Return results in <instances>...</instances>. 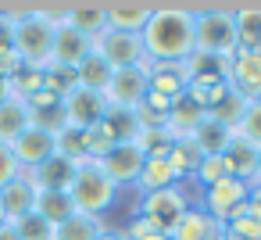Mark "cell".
Listing matches in <instances>:
<instances>
[{
	"label": "cell",
	"mask_w": 261,
	"mask_h": 240,
	"mask_svg": "<svg viewBox=\"0 0 261 240\" xmlns=\"http://www.w3.org/2000/svg\"><path fill=\"white\" fill-rule=\"evenodd\" d=\"M250 186H261V151H257V172H254V183Z\"/></svg>",
	"instance_id": "obj_45"
},
{
	"label": "cell",
	"mask_w": 261,
	"mask_h": 240,
	"mask_svg": "<svg viewBox=\"0 0 261 240\" xmlns=\"http://www.w3.org/2000/svg\"><path fill=\"white\" fill-rule=\"evenodd\" d=\"M225 83L240 101H261V51H232L229 54V68H225Z\"/></svg>",
	"instance_id": "obj_8"
},
{
	"label": "cell",
	"mask_w": 261,
	"mask_h": 240,
	"mask_svg": "<svg viewBox=\"0 0 261 240\" xmlns=\"http://www.w3.org/2000/svg\"><path fill=\"white\" fill-rule=\"evenodd\" d=\"M104 229H108V226H104V219L75 211L72 219H65V222L58 226V240H97Z\"/></svg>",
	"instance_id": "obj_28"
},
{
	"label": "cell",
	"mask_w": 261,
	"mask_h": 240,
	"mask_svg": "<svg viewBox=\"0 0 261 240\" xmlns=\"http://www.w3.org/2000/svg\"><path fill=\"white\" fill-rule=\"evenodd\" d=\"M175 183H179V176L172 172L168 158H147L143 169H140L136 190H140V194H154V190H168V186H175Z\"/></svg>",
	"instance_id": "obj_24"
},
{
	"label": "cell",
	"mask_w": 261,
	"mask_h": 240,
	"mask_svg": "<svg viewBox=\"0 0 261 240\" xmlns=\"http://www.w3.org/2000/svg\"><path fill=\"white\" fill-rule=\"evenodd\" d=\"M65 26H72L83 36L97 40L108 29V4H68V22Z\"/></svg>",
	"instance_id": "obj_23"
},
{
	"label": "cell",
	"mask_w": 261,
	"mask_h": 240,
	"mask_svg": "<svg viewBox=\"0 0 261 240\" xmlns=\"http://www.w3.org/2000/svg\"><path fill=\"white\" fill-rule=\"evenodd\" d=\"M232 136H236V133H232L225 122L211 118V115H204V118L197 122V129L190 133V140H193V147L200 151V158L225 154V151H229V143H232Z\"/></svg>",
	"instance_id": "obj_17"
},
{
	"label": "cell",
	"mask_w": 261,
	"mask_h": 240,
	"mask_svg": "<svg viewBox=\"0 0 261 240\" xmlns=\"http://www.w3.org/2000/svg\"><path fill=\"white\" fill-rule=\"evenodd\" d=\"M232 26H236V47L240 51H261V8L232 11Z\"/></svg>",
	"instance_id": "obj_25"
},
{
	"label": "cell",
	"mask_w": 261,
	"mask_h": 240,
	"mask_svg": "<svg viewBox=\"0 0 261 240\" xmlns=\"http://www.w3.org/2000/svg\"><path fill=\"white\" fill-rule=\"evenodd\" d=\"M158 4H108V29L118 33H143Z\"/></svg>",
	"instance_id": "obj_21"
},
{
	"label": "cell",
	"mask_w": 261,
	"mask_h": 240,
	"mask_svg": "<svg viewBox=\"0 0 261 240\" xmlns=\"http://www.w3.org/2000/svg\"><path fill=\"white\" fill-rule=\"evenodd\" d=\"M61 111H65L68 129H83V133H86V129L100 126V122H104V115H108L111 108H108L104 93L86 90V86H75L72 93H65V97H61Z\"/></svg>",
	"instance_id": "obj_9"
},
{
	"label": "cell",
	"mask_w": 261,
	"mask_h": 240,
	"mask_svg": "<svg viewBox=\"0 0 261 240\" xmlns=\"http://www.w3.org/2000/svg\"><path fill=\"white\" fill-rule=\"evenodd\" d=\"M68 197H72L75 211L104 219V211L115 208V201H118V186L104 176L100 161L86 158V161H75V179L68 186Z\"/></svg>",
	"instance_id": "obj_2"
},
{
	"label": "cell",
	"mask_w": 261,
	"mask_h": 240,
	"mask_svg": "<svg viewBox=\"0 0 261 240\" xmlns=\"http://www.w3.org/2000/svg\"><path fill=\"white\" fill-rule=\"evenodd\" d=\"M11 90H15V97H33L36 90H43V68H22L18 76H15V83H11Z\"/></svg>",
	"instance_id": "obj_37"
},
{
	"label": "cell",
	"mask_w": 261,
	"mask_h": 240,
	"mask_svg": "<svg viewBox=\"0 0 261 240\" xmlns=\"http://www.w3.org/2000/svg\"><path fill=\"white\" fill-rule=\"evenodd\" d=\"M11 47L15 54L29 65V68H43L50 61V51H54V26L33 8L29 15H22L11 29Z\"/></svg>",
	"instance_id": "obj_4"
},
{
	"label": "cell",
	"mask_w": 261,
	"mask_h": 240,
	"mask_svg": "<svg viewBox=\"0 0 261 240\" xmlns=\"http://www.w3.org/2000/svg\"><path fill=\"white\" fill-rule=\"evenodd\" d=\"M257 151H261V147H254L250 140H243V136H232V143H229V151H225L229 176L250 186V183H254V172H257Z\"/></svg>",
	"instance_id": "obj_19"
},
{
	"label": "cell",
	"mask_w": 261,
	"mask_h": 240,
	"mask_svg": "<svg viewBox=\"0 0 261 240\" xmlns=\"http://www.w3.org/2000/svg\"><path fill=\"white\" fill-rule=\"evenodd\" d=\"M193 8L161 4L154 8L150 22L143 26L140 40L147 51V61H182L193 54Z\"/></svg>",
	"instance_id": "obj_1"
},
{
	"label": "cell",
	"mask_w": 261,
	"mask_h": 240,
	"mask_svg": "<svg viewBox=\"0 0 261 240\" xmlns=\"http://www.w3.org/2000/svg\"><path fill=\"white\" fill-rule=\"evenodd\" d=\"M190 208V194L175 183L168 190H154V194H140V204H136V215L147 219L158 233L168 236V229L175 226V219Z\"/></svg>",
	"instance_id": "obj_5"
},
{
	"label": "cell",
	"mask_w": 261,
	"mask_h": 240,
	"mask_svg": "<svg viewBox=\"0 0 261 240\" xmlns=\"http://www.w3.org/2000/svg\"><path fill=\"white\" fill-rule=\"evenodd\" d=\"M36 197H40V190H36V183L29 179V172H22L18 179H11L4 190H0V204H4V219L8 222H18V219H25L29 211H36Z\"/></svg>",
	"instance_id": "obj_16"
},
{
	"label": "cell",
	"mask_w": 261,
	"mask_h": 240,
	"mask_svg": "<svg viewBox=\"0 0 261 240\" xmlns=\"http://www.w3.org/2000/svg\"><path fill=\"white\" fill-rule=\"evenodd\" d=\"M97 240H125V233H122V229H104Z\"/></svg>",
	"instance_id": "obj_43"
},
{
	"label": "cell",
	"mask_w": 261,
	"mask_h": 240,
	"mask_svg": "<svg viewBox=\"0 0 261 240\" xmlns=\"http://www.w3.org/2000/svg\"><path fill=\"white\" fill-rule=\"evenodd\" d=\"M168 165H172V172L182 179V176H193L197 172V165H200V151L193 147V140L190 136H182V140H172V151H168Z\"/></svg>",
	"instance_id": "obj_30"
},
{
	"label": "cell",
	"mask_w": 261,
	"mask_h": 240,
	"mask_svg": "<svg viewBox=\"0 0 261 240\" xmlns=\"http://www.w3.org/2000/svg\"><path fill=\"white\" fill-rule=\"evenodd\" d=\"M247 208H250V215L261 222V186H250V194H247Z\"/></svg>",
	"instance_id": "obj_41"
},
{
	"label": "cell",
	"mask_w": 261,
	"mask_h": 240,
	"mask_svg": "<svg viewBox=\"0 0 261 240\" xmlns=\"http://www.w3.org/2000/svg\"><path fill=\"white\" fill-rule=\"evenodd\" d=\"M150 83H147V65H136V68H118L104 90V101L111 111H136L147 97Z\"/></svg>",
	"instance_id": "obj_7"
},
{
	"label": "cell",
	"mask_w": 261,
	"mask_h": 240,
	"mask_svg": "<svg viewBox=\"0 0 261 240\" xmlns=\"http://www.w3.org/2000/svg\"><path fill=\"white\" fill-rule=\"evenodd\" d=\"M11 29H15V22H11L4 11H0V51H8V47H11Z\"/></svg>",
	"instance_id": "obj_40"
},
{
	"label": "cell",
	"mask_w": 261,
	"mask_h": 240,
	"mask_svg": "<svg viewBox=\"0 0 261 240\" xmlns=\"http://www.w3.org/2000/svg\"><path fill=\"white\" fill-rule=\"evenodd\" d=\"M222 229H229L232 236H240V240H261V222L250 215V208H243L236 219H229Z\"/></svg>",
	"instance_id": "obj_36"
},
{
	"label": "cell",
	"mask_w": 261,
	"mask_h": 240,
	"mask_svg": "<svg viewBox=\"0 0 261 240\" xmlns=\"http://www.w3.org/2000/svg\"><path fill=\"white\" fill-rule=\"evenodd\" d=\"M193 79V68H190V58L182 61H147V83H150V93L165 97V101H179L186 93Z\"/></svg>",
	"instance_id": "obj_11"
},
{
	"label": "cell",
	"mask_w": 261,
	"mask_h": 240,
	"mask_svg": "<svg viewBox=\"0 0 261 240\" xmlns=\"http://www.w3.org/2000/svg\"><path fill=\"white\" fill-rule=\"evenodd\" d=\"M232 133L243 136V140H250L254 147H261V101L243 104V115H240V122H236Z\"/></svg>",
	"instance_id": "obj_34"
},
{
	"label": "cell",
	"mask_w": 261,
	"mask_h": 240,
	"mask_svg": "<svg viewBox=\"0 0 261 240\" xmlns=\"http://www.w3.org/2000/svg\"><path fill=\"white\" fill-rule=\"evenodd\" d=\"M225 93H229V83H225L222 76H193L182 97H186L193 108H200V111L207 115V111L225 97Z\"/></svg>",
	"instance_id": "obj_20"
},
{
	"label": "cell",
	"mask_w": 261,
	"mask_h": 240,
	"mask_svg": "<svg viewBox=\"0 0 261 240\" xmlns=\"http://www.w3.org/2000/svg\"><path fill=\"white\" fill-rule=\"evenodd\" d=\"M247 194H250V186H247V183H240V179L225 176L222 183H215V186H207V190H204L200 208H204L211 219H218V222L225 226L229 219H236V215L247 208Z\"/></svg>",
	"instance_id": "obj_10"
},
{
	"label": "cell",
	"mask_w": 261,
	"mask_h": 240,
	"mask_svg": "<svg viewBox=\"0 0 261 240\" xmlns=\"http://www.w3.org/2000/svg\"><path fill=\"white\" fill-rule=\"evenodd\" d=\"M75 86H79V83H75V68H65V65H54V61L43 65V90L65 97V93H72Z\"/></svg>",
	"instance_id": "obj_31"
},
{
	"label": "cell",
	"mask_w": 261,
	"mask_h": 240,
	"mask_svg": "<svg viewBox=\"0 0 261 240\" xmlns=\"http://www.w3.org/2000/svg\"><path fill=\"white\" fill-rule=\"evenodd\" d=\"M18 176H22V165L15 161V154H11L8 143H0V190H4L11 179H18Z\"/></svg>",
	"instance_id": "obj_38"
},
{
	"label": "cell",
	"mask_w": 261,
	"mask_h": 240,
	"mask_svg": "<svg viewBox=\"0 0 261 240\" xmlns=\"http://www.w3.org/2000/svg\"><path fill=\"white\" fill-rule=\"evenodd\" d=\"M29 126H33V115L22 97H8L0 104V143H15Z\"/></svg>",
	"instance_id": "obj_22"
},
{
	"label": "cell",
	"mask_w": 261,
	"mask_h": 240,
	"mask_svg": "<svg viewBox=\"0 0 261 240\" xmlns=\"http://www.w3.org/2000/svg\"><path fill=\"white\" fill-rule=\"evenodd\" d=\"M218 236H222V222L211 219L200 204H190L168 229V240H218Z\"/></svg>",
	"instance_id": "obj_15"
},
{
	"label": "cell",
	"mask_w": 261,
	"mask_h": 240,
	"mask_svg": "<svg viewBox=\"0 0 261 240\" xmlns=\"http://www.w3.org/2000/svg\"><path fill=\"white\" fill-rule=\"evenodd\" d=\"M15 229H18V240H58V226H50L36 211H29L25 219H18Z\"/></svg>",
	"instance_id": "obj_33"
},
{
	"label": "cell",
	"mask_w": 261,
	"mask_h": 240,
	"mask_svg": "<svg viewBox=\"0 0 261 240\" xmlns=\"http://www.w3.org/2000/svg\"><path fill=\"white\" fill-rule=\"evenodd\" d=\"M36 215L47 219L50 226H61L65 219L75 215V204H72V197L61 194V190H40V197H36Z\"/></svg>",
	"instance_id": "obj_27"
},
{
	"label": "cell",
	"mask_w": 261,
	"mask_h": 240,
	"mask_svg": "<svg viewBox=\"0 0 261 240\" xmlns=\"http://www.w3.org/2000/svg\"><path fill=\"white\" fill-rule=\"evenodd\" d=\"M93 51L100 58H108V65L118 72V68H136V65H147V51H143V40L140 33H118V29H104L97 40H93Z\"/></svg>",
	"instance_id": "obj_6"
},
{
	"label": "cell",
	"mask_w": 261,
	"mask_h": 240,
	"mask_svg": "<svg viewBox=\"0 0 261 240\" xmlns=\"http://www.w3.org/2000/svg\"><path fill=\"white\" fill-rule=\"evenodd\" d=\"M143 161H147V158H143V151L129 140V143H115V147L100 158V169H104V176L122 190V186H136Z\"/></svg>",
	"instance_id": "obj_12"
},
{
	"label": "cell",
	"mask_w": 261,
	"mask_h": 240,
	"mask_svg": "<svg viewBox=\"0 0 261 240\" xmlns=\"http://www.w3.org/2000/svg\"><path fill=\"white\" fill-rule=\"evenodd\" d=\"M8 97H15V90H11V83H8V79H0V104H4Z\"/></svg>",
	"instance_id": "obj_44"
},
{
	"label": "cell",
	"mask_w": 261,
	"mask_h": 240,
	"mask_svg": "<svg viewBox=\"0 0 261 240\" xmlns=\"http://www.w3.org/2000/svg\"><path fill=\"white\" fill-rule=\"evenodd\" d=\"M11 147V154H15V161L22 165V172H33V169H40L47 158H54L58 154V136L54 133H43V129H36V126H29L15 143H8Z\"/></svg>",
	"instance_id": "obj_13"
},
{
	"label": "cell",
	"mask_w": 261,
	"mask_h": 240,
	"mask_svg": "<svg viewBox=\"0 0 261 240\" xmlns=\"http://www.w3.org/2000/svg\"><path fill=\"white\" fill-rule=\"evenodd\" d=\"M140 240H168V236H165V233H143Z\"/></svg>",
	"instance_id": "obj_46"
},
{
	"label": "cell",
	"mask_w": 261,
	"mask_h": 240,
	"mask_svg": "<svg viewBox=\"0 0 261 240\" xmlns=\"http://www.w3.org/2000/svg\"><path fill=\"white\" fill-rule=\"evenodd\" d=\"M0 240H18V229H15V222H4V226H0Z\"/></svg>",
	"instance_id": "obj_42"
},
{
	"label": "cell",
	"mask_w": 261,
	"mask_h": 240,
	"mask_svg": "<svg viewBox=\"0 0 261 240\" xmlns=\"http://www.w3.org/2000/svg\"><path fill=\"white\" fill-rule=\"evenodd\" d=\"M229 176V165H225V154H215V158H200V165H197V172L190 176L200 190H207V186H215V183H222Z\"/></svg>",
	"instance_id": "obj_32"
},
{
	"label": "cell",
	"mask_w": 261,
	"mask_h": 240,
	"mask_svg": "<svg viewBox=\"0 0 261 240\" xmlns=\"http://www.w3.org/2000/svg\"><path fill=\"white\" fill-rule=\"evenodd\" d=\"M204 118V111L200 108H193L186 97H179L175 104H172V111H168V136L172 140H182V136H190L193 129H197V122Z\"/></svg>",
	"instance_id": "obj_29"
},
{
	"label": "cell",
	"mask_w": 261,
	"mask_h": 240,
	"mask_svg": "<svg viewBox=\"0 0 261 240\" xmlns=\"http://www.w3.org/2000/svg\"><path fill=\"white\" fill-rule=\"evenodd\" d=\"M25 68V61L15 54V47H8V51H0V79H8V83H15V76Z\"/></svg>",
	"instance_id": "obj_39"
},
{
	"label": "cell",
	"mask_w": 261,
	"mask_h": 240,
	"mask_svg": "<svg viewBox=\"0 0 261 240\" xmlns=\"http://www.w3.org/2000/svg\"><path fill=\"white\" fill-rule=\"evenodd\" d=\"M29 179L36 183V190H61V194H68V186H72V179H75V161L54 154V158H47L40 169H33Z\"/></svg>",
	"instance_id": "obj_18"
},
{
	"label": "cell",
	"mask_w": 261,
	"mask_h": 240,
	"mask_svg": "<svg viewBox=\"0 0 261 240\" xmlns=\"http://www.w3.org/2000/svg\"><path fill=\"white\" fill-rule=\"evenodd\" d=\"M90 54H93V40H90V36H83V33L72 29V26H58V29H54V51H50V61H54V65L79 68Z\"/></svg>",
	"instance_id": "obj_14"
},
{
	"label": "cell",
	"mask_w": 261,
	"mask_h": 240,
	"mask_svg": "<svg viewBox=\"0 0 261 240\" xmlns=\"http://www.w3.org/2000/svg\"><path fill=\"white\" fill-rule=\"evenodd\" d=\"M193 54L229 58L236 51V26L229 8H193Z\"/></svg>",
	"instance_id": "obj_3"
},
{
	"label": "cell",
	"mask_w": 261,
	"mask_h": 240,
	"mask_svg": "<svg viewBox=\"0 0 261 240\" xmlns=\"http://www.w3.org/2000/svg\"><path fill=\"white\" fill-rule=\"evenodd\" d=\"M243 104H247V101H240V97L229 90V93H225V97L207 111V115H211V118H218V122H225L229 129H236V122H240V115H243Z\"/></svg>",
	"instance_id": "obj_35"
},
{
	"label": "cell",
	"mask_w": 261,
	"mask_h": 240,
	"mask_svg": "<svg viewBox=\"0 0 261 240\" xmlns=\"http://www.w3.org/2000/svg\"><path fill=\"white\" fill-rule=\"evenodd\" d=\"M111 76H115V68L108 65V58H100L97 51L75 68V83L79 86H86V90H97V93H104L108 90V83H111Z\"/></svg>",
	"instance_id": "obj_26"
},
{
	"label": "cell",
	"mask_w": 261,
	"mask_h": 240,
	"mask_svg": "<svg viewBox=\"0 0 261 240\" xmlns=\"http://www.w3.org/2000/svg\"><path fill=\"white\" fill-rule=\"evenodd\" d=\"M4 222H8V219H4V204H0V226H4Z\"/></svg>",
	"instance_id": "obj_47"
}]
</instances>
